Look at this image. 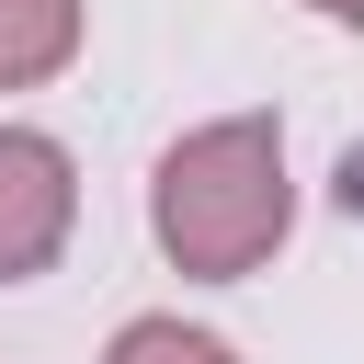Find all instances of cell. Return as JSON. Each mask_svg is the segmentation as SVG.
<instances>
[{
	"instance_id": "obj_1",
	"label": "cell",
	"mask_w": 364,
	"mask_h": 364,
	"mask_svg": "<svg viewBox=\"0 0 364 364\" xmlns=\"http://www.w3.org/2000/svg\"><path fill=\"white\" fill-rule=\"evenodd\" d=\"M296 228V171H284V125L273 114H205L159 148L148 171V239L171 250V273L193 284H239L284 250Z\"/></svg>"
},
{
	"instance_id": "obj_2",
	"label": "cell",
	"mask_w": 364,
	"mask_h": 364,
	"mask_svg": "<svg viewBox=\"0 0 364 364\" xmlns=\"http://www.w3.org/2000/svg\"><path fill=\"white\" fill-rule=\"evenodd\" d=\"M80 228V159L46 125H0V284H34Z\"/></svg>"
},
{
	"instance_id": "obj_3",
	"label": "cell",
	"mask_w": 364,
	"mask_h": 364,
	"mask_svg": "<svg viewBox=\"0 0 364 364\" xmlns=\"http://www.w3.org/2000/svg\"><path fill=\"white\" fill-rule=\"evenodd\" d=\"M91 34V0H0V91H34L80 57Z\"/></svg>"
},
{
	"instance_id": "obj_4",
	"label": "cell",
	"mask_w": 364,
	"mask_h": 364,
	"mask_svg": "<svg viewBox=\"0 0 364 364\" xmlns=\"http://www.w3.org/2000/svg\"><path fill=\"white\" fill-rule=\"evenodd\" d=\"M102 364H239V341H216V330H193V318H125L114 341H102Z\"/></svg>"
},
{
	"instance_id": "obj_5",
	"label": "cell",
	"mask_w": 364,
	"mask_h": 364,
	"mask_svg": "<svg viewBox=\"0 0 364 364\" xmlns=\"http://www.w3.org/2000/svg\"><path fill=\"white\" fill-rule=\"evenodd\" d=\"M307 11H318V23H364V0H307Z\"/></svg>"
}]
</instances>
